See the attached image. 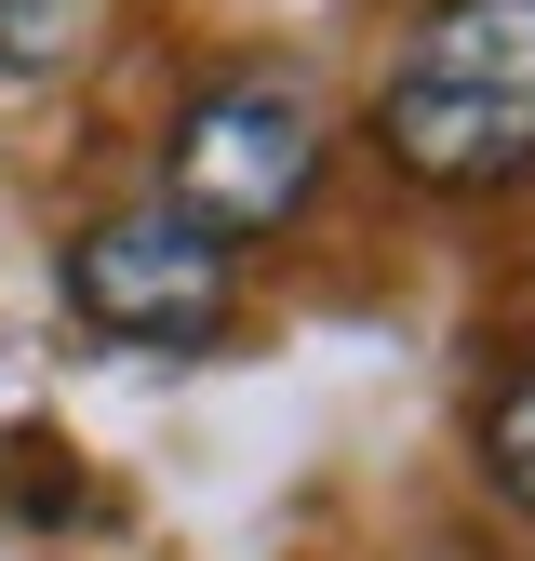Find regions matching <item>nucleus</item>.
Returning <instances> with one entry per match:
<instances>
[{
	"mask_svg": "<svg viewBox=\"0 0 535 561\" xmlns=\"http://www.w3.org/2000/svg\"><path fill=\"white\" fill-rule=\"evenodd\" d=\"M375 148L455 201L535 174V0H429L375 81Z\"/></svg>",
	"mask_w": 535,
	"mask_h": 561,
	"instance_id": "nucleus-1",
	"label": "nucleus"
},
{
	"mask_svg": "<svg viewBox=\"0 0 535 561\" xmlns=\"http://www.w3.org/2000/svg\"><path fill=\"white\" fill-rule=\"evenodd\" d=\"M321 187V94L295 67H228V81H201L161 134V215H187L215 254L295 228Z\"/></svg>",
	"mask_w": 535,
	"mask_h": 561,
	"instance_id": "nucleus-2",
	"label": "nucleus"
},
{
	"mask_svg": "<svg viewBox=\"0 0 535 561\" xmlns=\"http://www.w3.org/2000/svg\"><path fill=\"white\" fill-rule=\"evenodd\" d=\"M67 308L94 334H121V347H215L228 334V254L187 215L134 201V215H94L67 241Z\"/></svg>",
	"mask_w": 535,
	"mask_h": 561,
	"instance_id": "nucleus-3",
	"label": "nucleus"
},
{
	"mask_svg": "<svg viewBox=\"0 0 535 561\" xmlns=\"http://www.w3.org/2000/svg\"><path fill=\"white\" fill-rule=\"evenodd\" d=\"M482 468H496L509 508H535V347H522V375H509L496 414H482Z\"/></svg>",
	"mask_w": 535,
	"mask_h": 561,
	"instance_id": "nucleus-4",
	"label": "nucleus"
},
{
	"mask_svg": "<svg viewBox=\"0 0 535 561\" xmlns=\"http://www.w3.org/2000/svg\"><path fill=\"white\" fill-rule=\"evenodd\" d=\"M67 54H81V0H0V81H41Z\"/></svg>",
	"mask_w": 535,
	"mask_h": 561,
	"instance_id": "nucleus-5",
	"label": "nucleus"
}]
</instances>
